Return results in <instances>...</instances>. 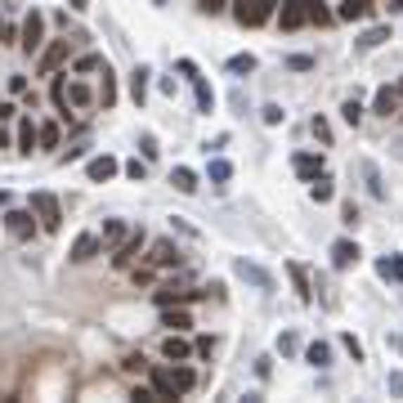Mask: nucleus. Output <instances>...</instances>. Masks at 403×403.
Returning <instances> with one entry per match:
<instances>
[{"label":"nucleus","instance_id":"1","mask_svg":"<svg viewBox=\"0 0 403 403\" xmlns=\"http://www.w3.org/2000/svg\"><path fill=\"white\" fill-rule=\"evenodd\" d=\"M198 385V372L184 368V363H175V368H157L153 372V390H157V399H175V395H188V390Z\"/></svg>","mask_w":403,"mask_h":403},{"label":"nucleus","instance_id":"2","mask_svg":"<svg viewBox=\"0 0 403 403\" xmlns=\"http://www.w3.org/2000/svg\"><path fill=\"white\" fill-rule=\"evenodd\" d=\"M32 211H36V219H41V229L45 234H58V224H63V211H58V198L54 193H32Z\"/></svg>","mask_w":403,"mask_h":403},{"label":"nucleus","instance_id":"3","mask_svg":"<svg viewBox=\"0 0 403 403\" xmlns=\"http://www.w3.org/2000/svg\"><path fill=\"white\" fill-rule=\"evenodd\" d=\"M234 18L242 27H260L274 18V0H234Z\"/></svg>","mask_w":403,"mask_h":403},{"label":"nucleus","instance_id":"4","mask_svg":"<svg viewBox=\"0 0 403 403\" xmlns=\"http://www.w3.org/2000/svg\"><path fill=\"white\" fill-rule=\"evenodd\" d=\"M32 215L36 211H9L5 215V229H9V238H14V242H27L36 229H41V219H32Z\"/></svg>","mask_w":403,"mask_h":403},{"label":"nucleus","instance_id":"5","mask_svg":"<svg viewBox=\"0 0 403 403\" xmlns=\"http://www.w3.org/2000/svg\"><path fill=\"white\" fill-rule=\"evenodd\" d=\"M278 23H283L287 32H296L300 23H309V0H283V9H278Z\"/></svg>","mask_w":403,"mask_h":403},{"label":"nucleus","instance_id":"6","mask_svg":"<svg viewBox=\"0 0 403 403\" xmlns=\"http://www.w3.org/2000/svg\"><path fill=\"white\" fill-rule=\"evenodd\" d=\"M234 269H238V278H242V283H251V287H260V291H274V274H269V269L251 264V260H238Z\"/></svg>","mask_w":403,"mask_h":403},{"label":"nucleus","instance_id":"7","mask_svg":"<svg viewBox=\"0 0 403 403\" xmlns=\"http://www.w3.org/2000/svg\"><path fill=\"white\" fill-rule=\"evenodd\" d=\"M179 260H184V255H179V247L175 242H153V251H148V264H157V269H175Z\"/></svg>","mask_w":403,"mask_h":403},{"label":"nucleus","instance_id":"8","mask_svg":"<svg viewBox=\"0 0 403 403\" xmlns=\"http://www.w3.org/2000/svg\"><path fill=\"white\" fill-rule=\"evenodd\" d=\"M41 32H45V18L32 9V14L23 18V50H27V54H36V50H41Z\"/></svg>","mask_w":403,"mask_h":403},{"label":"nucleus","instance_id":"9","mask_svg":"<svg viewBox=\"0 0 403 403\" xmlns=\"http://www.w3.org/2000/svg\"><path fill=\"white\" fill-rule=\"evenodd\" d=\"M162 354H166L170 363H188V359H193V354H198V350H193V345H188V340L179 336V332H170V336L162 340Z\"/></svg>","mask_w":403,"mask_h":403},{"label":"nucleus","instance_id":"10","mask_svg":"<svg viewBox=\"0 0 403 403\" xmlns=\"http://www.w3.org/2000/svg\"><path fill=\"white\" fill-rule=\"evenodd\" d=\"M359 242H350V238H340V242H332V269H350L354 260H359Z\"/></svg>","mask_w":403,"mask_h":403},{"label":"nucleus","instance_id":"11","mask_svg":"<svg viewBox=\"0 0 403 403\" xmlns=\"http://www.w3.org/2000/svg\"><path fill=\"white\" fill-rule=\"evenodd\" d=\"M85 175H90L94 184H108V179L117 175V157H108V153H103V157H94V162L85 166Z\"/></svg>","mask_w":403,"mask_h":403},{"label":"nucleus","instance_id":"12","mask_svg":"<svg viewBox=\"0 0 403 403\" xmlns=\"http://www.w3.org/2000/svg\"><path fill=\"white\" fill-rule=\"evenodd\" d=\"M372 14V0H340V9H336V18H345V23H363Z\"/></svg>","mask_w":403,"mask_h":403},{"label":"nucleus","instance_id":"13","mask_svg":"<svg viewBox=\"0 0 403 403\" xmlns=\"http://www.w3.org/2000/svg\"><path fill=\"white\" fill-rule=\"evenodd\" d=\"M94 255H99V238H94V234H81L77 242H72V260H77V264L94 260Z\"/></svg>","mask_w":403,"mask_h":403},{"label":"nucleus","instance_id":"14","mask_svg":"<svg viewBox=\"0 0 403 403\" xmlns=\"http://www.w3.org/2000/svg\"><path fill=\"white\" fill-rule=\"evenodd\" d=\"M36 143H41V126H36L32 117H23L18 121V153H32Z\"/></svg>","mask_w":403,"mask_h":403},{"label":"nucleus","instance_id":"15","mask_svg":"<svg viewBox=\"0 0 403 403\" xmlns=\"http://www.w3.org/2000/svg\"><path fill=\"white\" fill-rule=\"evenodd\" d=\"M193 296H202V291H184V287H175V283L162 287V291H153V300L162 305V309H166V305H184V300H193Z\"/></svg>","mask_w":403,"mask_h":403},{"label":"nucleus","instance_id":"16","mask_svg":"<svg viewBox=\"0 0 403 403\" xmlns=\"http://www.w3.org/2000/svg\"><path fill=\"white\" fill-rule=\"evenodd\" d=\"M291 166H296V175H300V179L323 175V157H319V153H296V162H291Z\"/></svg>","mask_w":403,"mask_h":403},{"label":"nucleus","instance_id":"17","mask_svg":"<svg viewBox=\"0 0 403 403\" xmlns=\"http://www.w3.org/2000/svg\"><path fill=\"white\" fill-rule=\"evenodd\" d=\"M139 247H143V229H139V234H130L126 242H121L117 255H113V264H117V269H126V264L134 260V251H139Z\"/></svg>","mask_w":403,"mask_h":403},{"label":"nucleus","instance_id":"18","mask_svg":"<svg viewBox=\"0 0 403 403\" xmlns=\"http://www.w3.org/2000/svg\"><path fill=\"white\" fill-rule=\"evenodd\" d=\"M148 77H153L148 68H134L130 72V99L139 103V108H143V99H148Z\"/></svg>","mask_w":403,"mask_h":403},{"label":"nucleus","instance_id":"19","mask_svg":"<svg viewBox=\"0 0 403 403\" xmlns=\"http://www.w3.org/2000/svg\"><path fill=\"white\" fill-rule=\"evenodd\" d=\"M63 58H68V41H54L50 50L41 54V77H50V72H54L58 63H63Z\"/></svg>","mask_w":403,"mask_h":403},{"label":"nucleus","instance_id":"20","mask_svg":"<svg viewBox=\"0 0 403 403\" xmlns=\"http://www.w3.org/2000/svg\"><path fill=\"white\" fill-rule=\"evenodd\" d=\"M395 108H399V94L390 90V85H381V90H376V99H372V113H376V117H390Z\"/></svg>","mask_w":403,"mask_h":403},{"label":"nucleus","instance_id":"21","mask_svg":"<svg viewBox=\"0 0 403 403\" xmlns=\"http://www.w3.org/2000/svg\"><path fill=\"white\" fill-rule=\"evenodd\" d=\"M376 274H381L385 283H403V255H385V260H376Z\"/></svg>","mask_w":403,"mask_h":403},{"label":"nucleus","instance_id":"22","mask_svg":"<svg viewBox=\"0 0 403 403\" xmlns=\"http://www.w3.org/2000/svg\"><path fill=\"white\" fill-rule=\"evenodd\" d=\"M68 103H72V108H90V103H94V90H90L85 81H68Z\"/></svg>","mask_w":403,"mask_h":403},{"label":"nucleus","instance_id":"23","mask_svg":"<svg viewBox=\"0 0 403 403\" xmlns=\"http://www.w3.org/2000/svg\"><path fill=\"white\" fill-rule=\"evenodd\" d=\"M381 41H390V27H372V32H363L359 41H354V50H359V54H368V50H376Z\"/></svg>","mask_w":403,"mask_h":403},{"label":"nucleus","instance_id":"24","mask_svg":"<svg viewBox=\"0 0 403 403\" xmlns=\"http://www.w3.org/2000/svg\"><path fill=\"white\" fill-rule=\"evenodd\" d=\"M162 327H170V332H184V327H193V319L184 309H175V305H166L162 309Z\"/></svg>","mask_w":403,"mask_h":403},{"label":"nucleus","instance_id":"25","mask_svg":"<svg viewBox=\"0 0 403 403\" xmlns=\"http://www.w3.org/2000/svg\"><path fill=\"white\" fill-rule=\"evenodd\" d=\"M170 184H175L179 193H198V175H193L188 166H175L170 170Z\"/></svg>","mask_w":403,"mask_h":403},{"label":"nucleus","instance_id":"26","mask_svg":"<svg viewBox=\"0 0 403 403\" xmlns=\"http://www.w3.org/2000/svg\"><path fill=\"white\" fill-rule=\"evenodd\" d=\"M126 238H130L126 219H108V224H103V242H108V247H121Z\"/></svg>","mask_w":403,"mask_h":403},{"label":"nucleus","instance_id":"27","mask_svg":"<svg viewBox=\"0 0 403 403\" xmlns=\"http://www.w3.org/2000/svg\"><path fill=\"white\" fill-rule=\"evenodd\" d=\"M309 198H314V202H332V198H336L332 179H327V175H314V179H309Z\"/></svg>","mask_w":403,"mask_h":403},{"label":"nucleus","instance_id":"28","mask_svg":"<svg viewBox=\"0 0 403 403\" xmlns=\"http://www.w3.org/2000/svg\"><path fill=\"white\" fill-rule=\"evenodd\" d=\"M287 274H291V283H296V296H300V300H314V287H309V274H305L300 264H287Z\"/></svg>","mask_w":403,"mask_h":403},{"label":"nucleus","instance_id":"29","mask_svg":"<svg viewBox=\"0 0 403 403\" xmlns=\"http://www.w3.org/2000/svg\"><path fill=\"white\" fill-rule=\"evenodd\" d=\"M193 90H198V113H211V108H215V94H211V85H206L202 77H193Z\"/></svg>","mask_w":403,"mask_h":403},{"label":"nucleus","instance_id":"30","mask_svg":"<svg viewBox=\"0 0 403 403\" xmlns=\"http://www.w3.org/2000/svg\"><path fill=\"white\" fill-rule=\"evenodd\" d=\"M305 359H309V363H314V368H327V363H332V350H327V345H323V340H314V345H309V350H305Z\"/></svg>","mask_w":403,"mask_h":403},{"label":"nucleus","instance_id":"31","mask_svg":"<svg viewBox=\"0 0 403 403\" xmlns=\"http://www.w3.org/2000/svg\"><path fill=\"white\" fill-rule=\"evenodd\" d=\"M50 99L58 103V113L68 117V81H63V77H54V85H50Z\"/></svg>","mask_w":403,"mask_h":403},{"label":"nucleus","instance_id":"32","mask_svg":"<svg viewBox=\"0 0 403 403\" xmlns=\"http://www.w3.org/2000/svg\"><path fill=\"white\" fill-rule=\"evenodd\" d=\"M99 99H103V108H113V99H117V85H113V72H108V63H103V85H99Z\"/></svg>","mask_w":403,"mask_h":403},{"label":"nucleus","instance_id":"33","mask_svg":"<svg viewBox=\"0 0 403 403\" xmlns=\"http://www.w3.org/2000/svg\"><path fill=\"white\" fill-rule=\"evenodd\" d=\"M211 179H215V184H224V179H234V166H229L224 157H215V162H211Z\"/></svg>","mask_w":403,"mask_h":403},{"label":"nucleus","instance_id":"34","mask_svg":"<svg viewBox=\"0 0 403 403\" xmlns=\"http://www.w3.org/2000/svg\"><path fill=\"white\" fill-rule=\"evenodd\" d=\"M229 72H255V54H234L229 58Z\"/></svg>","mask_w":403,"mask_h":403},{"label":"nucleus","instance_id":"35","mask_svg":"<svg viewBox=\"0 0 403 403\" xmlns=\"http://www.w3.org/2000/svg\"><path fill=\"white\" fill-rule=\"evenodd\" d=\"M41 148H58V126H54V121H45V126H41Z\"/></svg>","mask_w":403,"mask_h":403},{"label":"nucleus","instance_id":"36","mask_svg":"<svg viewBox=\"0 0 403 403\" xmlns=\"http://www.w3.org/2000/svg\"><path fill=\"white\" fill-rule=\"evenodd\" d=\"M363 175H368V188H372V198H385V188H381V175H376V166H372V162L363 166Z\"/></svg>","mask_w":403,"mask_h":403},{"label":"nucleus","instance_id":"37","mask_svg":"<svg viewBox=\"0 0 403 403\" xmlns=\"http://www.w3.org/2000/svg\"><path fill=\"white\" fill-rule=\"evenodd\" d=\"M340 117H345L350 126H359V121H363V103H359V99H350L345 108H340Z\"/></svg>","mask_w":403,"mask_h":403},{"label":"nucleus","instance_id":"38","mask_svg":"<svg viewBox=\"0 0 403 403\" xmlns=\"http://www.w3.org/2000/svg\"><path fill=\"white\" fill-rule=\"evenodd\" d=\"M260 117H264V126H278V121H283L287 113H283L278 103H264V108H260Z\"/></svg>","mask_w":403,"mask_h":403},{"label":"nucleus","instance_id":"39","mask_svg":"<svg viewBox=\"0 0 403 403\" xmlns=\"http://www.w3.org/2000/svg\"><path fill=\"white\" fill-rule=\"evenodd\" d=\"M309 23H319V27H323V23H332V14L323 9V0H309Z\"/></svg>","mask_w":403,"mask_h":403},{"label":"nucleus","instance_id":"40","mask_svg":"<svg viewBox=\"0 0 403 403\" xmlns=\"http://www.w3.org/2000/svg\"><path fill=\"white\" fill-rule=\"evenodd\" d=\"M94 68H103L99 54H81V58H77V72H94Z\"/></svg>","mask_w":403,"mask_h":403},{"label":"nucleus","instance_id":"41","mask_svg":"<svg viewBox=\"0 0 403 403\" xmlns=\"http://www.w3.org/2000/svg\"><path fill=\"white\" fill-rule=\"evenodd\" d=\"M309 130H314V134H319V139H323V143H332V126H327V121H323V117H314V126H309Z\"/></svg>","mask_w":403,"mask_h":403},{"label":"nucleus","instance_id":"42","mask_svg":"<svg viewBox=\"0 0 403 403\" xmlns=\"http://www.w3.org/2000/svg\"><path fill=\"white\" fill-rule=\"evenodd\" d=\"M134 403H162V399H157V390L153 385H143V390H134V395H130Z\"/></svg>","mask_w":403,"mask_h":403},{"label":"nucleus","instance_id":"43","mask_svg":"<svg viewBox=\"0 0 403 403\" xmlns=\"http://www.w3.org/2000/svg\"><path fill=\"white\" fill-rule=\"evenodd\" d=\"M126 175H130V179H143V175H148V166L134 157V162H126Z\"/></svg>","mask_w":403,"mask_h":403},{"label":"nucleus","instance_id":"44","mask_svg":"<svg viewBox=\"0 0 403 403\" xmlns=\"http://www.w3.org/2000/svg\"><path fill=\"white\" fill-rule=\"evenodd\" d=\"M287 68H296V72H305V68H314V58H309V54H291V58H287Z\"/></svg>","mask_w":403,"mask_h":403},{"label":"nucleus","instance_id":"45","mask_svg":"<svg viewBox=\"0 0 403 403\" xmlns=\"http://www.w3.org/2000/svg\"><path fill=\"white\" fill-rule=\"evenodd\" d=\"M278 354H296V336H291V332L278 336Z\"/></svg>","mask_w":403,"mask_h":403},{"label":"nucleus","instance_id":"46","mask_svg":"<svg viewBox=\"0 0 403 403\" xmlns=\"http://www.w3.org/2000/svg\"><path fill=\"white\" fill-rule=\"evenodd\" d=\"M9 94H27V77H9Z\"/></svg>","mask_w":403,"mask_h":403},{"label":"nucleus","instance_id":"47","mask_svg":"<svg viewBox=\"0 0 403 403\" xmlns=\"http://www.w3.org/2000/svg\"><path fill=\"white\" fill-rule=\"evenodd\" d=\"M139 148H143V157H157V139H153V134H143Z\"/></svg>","mask_w":403,"mask_h":403},{"label":"nucleus","instance_id":"48","mask_svg":"<svg viewBox=\"0 0 403 403\" xmlns=\"http://www.w3.org/2000/svg\"><path fill=\"white\" fill-rule=\"evenodd\" d=\"M390 395H403V372H390Z\"/></svg>","mask_w":403,"mask_h":403},{"label":"nucleus","instance_id":"49","mask_svg":"<svg viewBox=\"0 0 403 403\" xmlns=\"http://www.w3.org/2000/svg\"><path fill=\"white\" fill-rule=\"evenodd\" d=\"M345 350L354 354V363H359V359H363V345H359V340H354V336H345Z\"/></svg>","mask_w":403,"mask_h":403},{"label":"nucleus","instance_id":"50","mask_svg":"<svg viewBox=\"0 0 403 403\" xmlns=\"http://www.w3.org/2000/svg\"><path fill=\"white\" fill-rule=\"evenodd\" d=\"M340 219H345V224H359V211H354V202H345V211H340Z\"/></svg>","mask_w":403,"mask_h":403},{"label":"nucleus","instance_id":"51","mask_svg":"<svg viewBox=\"0 0 403 403\" xmlns=\"http://www.w3.org/2000/svg\"><path fill=\"white\" fill-rule=\"evenodd\" d=\"M193 350H198V354H211V350H215V340H211V336H198V345H193Z\"/></svg>","mask_w":403,"mask_h":403},{"label":"nucleus","instance_id":"52","mask_svg":"<svg viewBox=\"0 0 403 403\" xmlns=\"http://www.w3.org/2000/svg\"><path fill=\"white\" fill-rule=\"evenodd\" d=\"M224 9V0H202V14H219Z\"/></svg>","mask_w":403,"mask_h":403},{"label":"nucleus","instance_id":"53","mask_svg":"<svg viewBox=\"0 0 403 403\" xmlns=\"http://www.w3.org/2000/svg\"><path fill=\"white\" fill-rule=\"evenodd\" d=\"M9 117H18V108L14 103H0V121H9Z\"/></svg>","mask_w":403,"mask_h":403},{"label":"nucleus","instance_id":"54","mask_svg":"<svg viewBox=\"0 0 403 403\" xmlns=\"http://www.w3.org/2000/svg\"><path fill=\"white\" fill-rule=\"evenodd\" d=\"M72 9H77V14H85V9H90V0H68Z\"/></svg>","mask_w":403,"mask_h":403},{"label":"nucleus","instance_id":"55","mask_svg":"<svg viewBox=\"0 0 403 403\" xmlns=\"http://www.w3.org/2000/svg\"><path fill=\"white\" fill-rule=\"evenodd\" d=\"M5 206H9V193H5V188H0V211H5Z\"/></svg>","mask_w":403,"mask_h":403},{"label":"nucleus","instance_id":"56","mask_svg":"<svg viewBox=\"0 0 403 403\" xmlns=\"http://www.w3.org/2000/svg\"><path fill=\"white\" fill-rule=\"evenodd\" d=\"M0 148H9V134L5 130H0Z\"/></svg>","mask_w":403,"mask_h":403},{"label":"nucleus","instance_id":"57","mask_svg":"<svg viewBox=\"0 0 403 403\" xmlns=\"http://www.w3.org/2000/svg\"><path fill=\"white\" fill-rule=\"evenodd\" d=\"M390 9H403V0H390Z\"/></svg>","mask_w":403,"mask_h":403},{"label":"nucleus","instance_id":"58","mask_svg":"<svg viewBox=\"0 0 403 403\" xmlns=\"http://www.w3.org/2000/svg\"><path fill=\"white\" fill-rule=\"evenodd\" d=\"M153 5H166V0H153Z\"/></svg>","mask_w":403,"mask_h":403},{"label":"nucleus","instance_id":"59","mask_svg":"<svg viewBox=\"0 0 403 403\" xmlns=\"http://www.w3.org/2000/svg\"><path fill=\"white\" fill-rule=\"evenodd\" d=\"M0 36H5V27H0Z\"/></svg>","mask_w":403,"mask_h":403},{"label":"nucleus","instance_id":"60","mask_svg":"<svg viewBox=\"0 0 403 403\" xmlns=\"http://www.w3.org/2000/svg\"><path fill=\"white\" fill-rule=\"evenodd\" d=\"M399 350H403V340H399Z\"/></svg>","mask_w":403,"mask_h":403}]
</instances>
